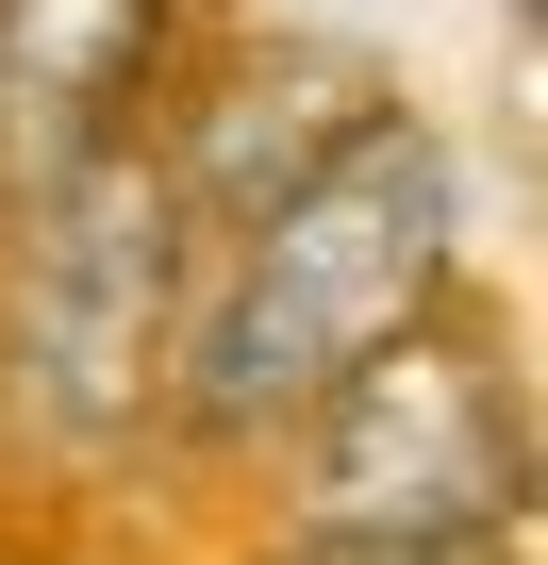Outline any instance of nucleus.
I'll list each match as a JSON object with an SVG mask.
<instances>
[{
  "label": "nucleus",
  "mask_w": 548,
  "mask_h": 565,
  "mask_svg": "<svg viewBox=\"0 0 548 565\" xmlns=\"http://www.w3.org/2000/svg\"><path fill=\"white\" fill-rule=\"evenodd\" d=\"M432 266H449V150L416 117H366L333 134L283 200L249 216V266H233V300L200 317L183 350V399L200 433H266V416H316L366 350L416 333L432 300Z\"/></svg>",
  "instance_id": "obj_1"
},
{
  "label": "nucleus",
  "mask_w": 548,
  "mask_h": 565,
  "mask_svg": "<svg viewBox=\"0 0 548 565\" xmlns=\"http://www.w3.org/2000/svg\"><path fill=\"white\" fill-rule=\"evenodd\" d=\"M166 366V167L150 150H67L34 200V266H18V433L34 449H100L150 416Z\"/></svg>",
  "instance_id": "obj_2"
},
{
  "label": "nucleus",
  "mask_w": 548,
  "mask_h": 565,
  "mask_svg": "<svg viewBox=\"0 0 548 565\" xmlns=\"http://www.w3.org/2000/svg\"><path fill=\"white\" fill-rule=\"evenodd\" d=\"M515 499H531V449H515V383H498L482 350L399 333V350H366V366L316 399V532L482 548Z\"/></svg>",
  "instance_id": "obj_3"
},
{
  "label": "nucleus",
  "mask_w": 548,
  "mask_h": 565,
  "mask_svg": "<svg viewBox=\"0 0 548 565\" xmlns=\"http://www.w3.org/2000/svg\"><path fill=\"white\" fill-rule=\"evenodd\" d=\"M150 18L166 0H0V117L34 134V167L117 134V100L150 67Z\"/></svg>",
  "instance_id": "obj_4"
},
{
  "label": "nucleus",
  "mask_w": 548,
  "mask_h": 565,
  "mask_svg": "<svg viewBox=\"0 0 548 565\" xmlns=\"http://www.w3.org/2000/svg\"><path fill=\"white\" fill-rule=\"evenodd\" d=\"M283 565H482V548H366V532H300Z\"/></svg>",
  "instance_id": "obj_5"
},
{
  "label": "nucleus",
  "mask_w": 548,
  "mask_h": 565,
  "mask_svg": "<svg viewBox=\"0 0 548 565\" xmlns=\"http://www.w3.org/2000/svg\"><path fill=\"white\" fill-rule=\"evenodd\" d=\"M531 18H548V0H531Z\"/></svg>",
  "instance_id": "obj_6"
}]
</instances>
